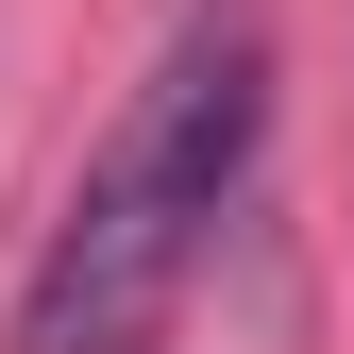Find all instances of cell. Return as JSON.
I'll return each instance as SVG.
<instances>
[{
	"mask_svg": "<svg viewBox=\"0 0 354 354\" xmlns=\"http://www.w3.org/2000/svg\"><path fill=\"white\" fill-rule=\"evenodd\" d=\"M253 136H270V51H253L236 17H186L152 51V84L118 102V136L84 152L51 253H34V287H17V354L136 337L152 304H169V270L219 236V203L253 186Z\"/></svg>",
	"mask_w": 354,
	"mask_h": 354,
	"instance_id": "1",
	"label": "cell"
}]
</instances>
